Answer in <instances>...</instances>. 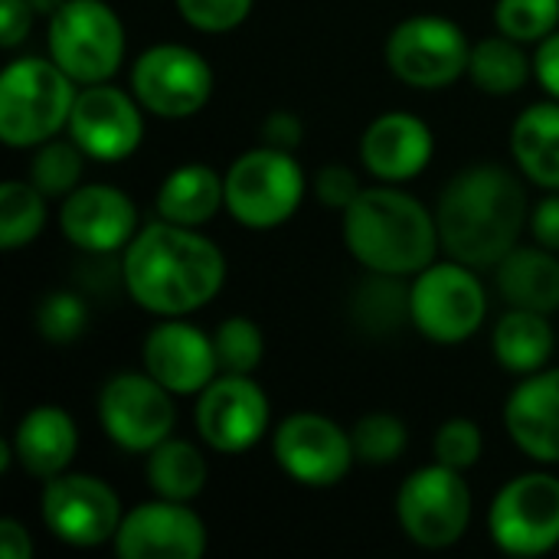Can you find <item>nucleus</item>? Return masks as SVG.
<instances>
[{
  "label": "nucleus",
  "instance_id": "39448f33",
  "mask_svg": "<svg viewBox=\"0 0 559 559\" xmlns=\"http://www.w3.org/2000/svg\"><path fill=\"white\" fill-rule=\"evenodd\" d=\"M223 183L226 210L246 229H275L288 223L305 197V174L292 151L269 144L236 157Z\"/></svg>",
  "mask_w": 559,
  "mask_h": 559
},
{
  "label": "nucleus",
  "instance_id": "cd10ccee",
  "mask_svg": "<svg viewBox=\"0 0 559 559\" xmlns=\"http://www.w3.org/2000/svg\"><path fill=\"white\" fill-rule=\"evenodd\" d=\"M531 66L534 62L527 59L524 43L501 33L472 46L468 75L488 95H514L531 79Z\"/></svg>",
  "mask_w": 559,
  "mask_h": 559
},
{
  "label": "nucleus",
  "instance_id": "72a5a7b5",
  "mask_svg": "<svg viewBox=\"0 0 559 559\" xmlns=\"http://www.w3.org/2000/svg\"><path fill=\"white\" fill-rule=\"evenodd\" d=\"M495 23L518 43H540L559 23V0H498Z\"/></svg>",
  "mask_w": 559,
  "mask_h": 559
},
{
  "label": "nucleus",
  "instance_id": "5701e85b",
  "mask_svg": "<svg viewBox=\"0 0 559 559\" xmlns=\"http://www.w3.org/2000/svg\"><path fill=\"white\" fill-rule=\"evenodd\" d=\"M498 292L511 308L559 311V259L544 246H518L498 265Z\"/></svg>",
  "mask_w": 559,
  "mask_h": 559
},
{
  "label": "nucleus",
  "instance_id": "6ab92c4d",
  "mask_svg": "<svg viewBox=\"0 0 559 559\" xmlns=\"http://www.w3.org/2000/svg\"><path fill=\"white\" fill-rule=\"evenodd\" d=\"M144 370L174 396H200L219 377L213 337L180 318H167L144 337Z\"/></svg>",
  "mask_w": 559,
  "mask_h": 559
},
{
  "label": "nucleus",
  "instance_id": "c03bdc74",
  "mask_svg": "<svg viewBox=\"0 0 559 559\" xmlns=\"http://www.w3.org/2000/svg\"><path fill=\"white\" fill-rule=\"evenodd\" d=\"M29 3V10L36 13V16H52L66 0H26Z\"/></svg>",
  "mask_w": 559,
  "mask_h": 559
},
{
  "label": "nucleus",
  "instance_id": "f704fd0d",
  "mask_svg": "<svg viewBox=\"0 0 559 559\" xmlns=\"http://www.w3.org/2000/svg\"><path fill=\"white\" fill-rule=\"evenodd\" d=\"M88 308L75 292H49L36 308V331L49 344H69L85 331Z\"/></svg>",
  "mask_w": 559,
  "mask_h": 559
},
{
  "label": "nucleus",
  "instance_id": "ea45409f",
  "mask_svg": "<svg viewBox=\"0 0 559 559\" xmlns=\"http://www.w3.org/2000/svg\"><path fill=\"white\" fill-rule=\"evenodd\" d=\"M33 10L26 0H0V46L13 49L26 39L33 26Z\"/></svg>",
  "mask_w": 559,
  "mask_h": 559
},
{
  "label": "nucleus",
  "instance_id": "20e7f679",
  "mask_svg": "<svg viewBox=\"0 0 559 559\" xmlns=\"http://www.w3.org/2000/svg\"><path fill=\"white\" fill-rule=\"evenodd\" d=\"M75 82L49 59H13L0 75V138L10 147H39L72 115Z\"/></svg>",
  "mask_w": 559,
  "mask_h": 559
},
{
  "label": "nucleus",
  "instance_id": "c9c22d12",
  "mask_svg": "<svg viewBox=\"0 0 559 559\" xmlns=\"http://www.w3.org/2000/svg\"><path fill=\"white\" fill-rule=\"evenodd\" d=\"M481 449H485V439L472 419H449L439 426V432L432 439L436 462H442L455 472H468L472 465H478Z\"/></svg>",
  "mask_w": 559,
  "mask_h": 559
},
{
  "label": "nucleus",
  "instance_id": "a878e982",
  "mask_svg": "<svg viewBox=\"0 0 559 559\" xmlns=\"http://www.w3.org/2000/svg\"><path fill=\"white\" fill-rule=\"evenodd\" d=\"M495 347V360L521 377H531L537 370H544L554 357L557 347V334L547 321V314L540 311H524V308H511L491 337Z\"/></svg>",
  "mask_w": 559,
  "mask_h": 559
},
{
  "label": "nucleus",
  "instance_id": "9b49d317",
  "mask_svg": "<svg viewBox=\"0 0 559 559\" xmlns=\"http://www.w3.org/2000/svg\"><path fill=\"white\" fill-rule=\"evenodd\" d=\"M472 43L445 16H409L386 39L390 72L416 88H442L468 72Z\"/></svg>",
  "mask_w": 559,
  "mask_h": 559
},
{
  "label": "nucleus",
  "instance_id": "c85d7f7f",
  "mask_svg": "<svg viewBox=\"0 0 559 559\" xmlns=\"http://www.w3.org/2000/svg\"><path fill=\"white\" fill-rule=\"evenodd\" d=\"M46 200L33 180H7L0 187V246L7 252L29 246L43 233Z\"/></svg>",
  "mask_w": 559,
  "mask_h": 559
},
{
  "label": "nucleus",
  "instance_id": "7ed1b4c3",
  "mask_svg": "<svg viewBox=\"0 0 559 559\" xmlns=\"http://www.w3.org/2000/svg\"><path fill=\"white\" fill-rule=\"evenodd\" d=\"M344 242L350 255L383 275H419L442 249L436 213L396 187H367L344 210Z\"/></svg>",
  "mask_w": 559,
  "mask_h": 559
},
{
  "label": "nucleus",
  "instance_id": "dca6fc26",
  "mask_svg": "<svg viewBox=\"0 0 559 559\" xmlns=\"http://www.w3.org/2000/svg\"><path fill=\"white\" fill-rule=\"evenodd\" d=\"M66 131L85 151V157L105 164L124 160L138 151L144 138L141 102L105 82L85 85L75 95Z\"/></svg>",
  "mask_w": 559,
  "mask_h": 559
},
{
  "label": "nucleus",
  "instance_id": "4468645a",
  "mask_svg": "<svg viewBox=\"0 0 559 559\" xmlns=\"http://www.w3.org/2000/svg\"><path fill=\"white\" fill-rule=\"evenodd\" d=\"M278 468L305 488H334L357 462L350 432L318 413L288 416L272 439Z\"/></svg>",
  "mask_w": 559,
  "mask_h": 559
},
{
  "label": "nucleus",
  "instance_id": "c756f323",
  "mask_svg": "<svg viewBox=\"0 0 559 559\" xmlns=\"http://www.w3.org/2000/svg\"><path fill=\"white\" fill-rule=\"evenodd\" d=\"M354 321L367 334H393L409 318V288L400 285V275L373 272L370 282H364L354 295Z\"/></svg>",
  "mask_w": 559,
  "mask_h": 559
},
{
  "label": "nucleus",
  "instance_id": "1a4fd4ad",
  "mask_svg": "<svg viewBox=\"0 0 559 559\" xmlns=\"http://www.w3.org/2000/svg\"><path fill=\"white\" fill-rule=\"evenodd\" d=\"M491 540L511 557H544L559 547V478L547 472L508 481L488 511Z\"/></svg>",
  "mask_w": 559,
  "mask_h": 559
},
{
  "label": "nucleus",
  "instance_id": "473e14b6",
  "mask_svg": "<svg viewBox=\"0 0 559 559\" xmlns=\"http://www.w3.org/2000/svg\"><path fill=\"white\" fill-rule=\"evenodd\" d=\"M350 442H354L357 462L393 465L396 459H403L409 436H406L403 419H396L390 413H370V416L357 419V426L350 429Z\"/></svg>",
  "mask_w": 559,
  "mask_h": 559
},
{
  "label": "nucleus",
  "instance_id": "b1692460",
  "mask_svg": "<svg viewBox=\"0 0 559 559\" xmlns=\"http://www.w3.org/2000/svg\"><path fill=\"white\" fill-rule=\"evenodd\" d=\"M226 206V183L206 164H183L170 170L157 190V213L167 223L200 229Z\"/></svg>",
  "mask_w": 559,
  "mask_h": 559
},
{
  "label": "nucleus",
  "instance_id": "79ce46f5",
  "mask_svg": "<svg viewBox=\"0 0 559 559\" xmlns=\"http://www.w3.org/2000/svg\"><path fill=\"white\" fill-rule=\"evenodd\" d=\"M534 72H537V82L550 92V98L559 102V33H550L547 39L537 43Z\"/></svg>",
  "mask_w": 559,
  "mask_h": 559
},
{
  "label": "nucleus",
  "instance_id": "f257e3e1",
  "mask_svg": "<svg viewBox=\"0 0 559 559\" xmlns=\"http://www.w3.org/2000/svg\"><path fill=\"white\" fill-rule=\"evenodd\" d=\"M121 275L131 298L160 318H183L210 305L226 282V259L193 226L157 219L124 246Z\"/></svg>",
  "mask_w": 559,
  "mask_h": 559
},
{
  "label": "nucleus",
  "instance_id": "4be33fe9",
  "mask_svg": "<svg viewBox=\"0 0 559 559\" xmlns=\"http://www.w3.org/2000/svg\"><path fill=\"white\" fill-rule=\"evenodd\" d=\"M79 452V429L59 406L29 409L13 432V455L20 468L39 481L62 475Z\"/></svg>",
  "mask_w": 559,
  "mask_h": 559
},
{
  "label": "nucleus",
  "instance_id": "9d476101",
  "mask_svg": "<svg viewBox=\"0 0 559 559\" xmlns=\"http://www.w3.org/2000/svg\"><path fill=\"white\" fill-rule=\"evenodd\" d=\"M131 95L141 102L144 111L157 118H190L213 95V69L197 49L180 43H160L134 59Z\"/></svg>",
  "mask_w": 559,
  "mask_h": 559
},
{
  "label": "nucleus",
  "instance_id": "a19ab883",
  "mask_svg": "<svg viewBox=\"0 0 559 559\" xmlns=\"http://www.w3.org/2000/svg\"><path fill=\"white\" fill-rule=\"evenodd\" d=\"M531 233H534L537 246L559 252V193L544 197L537 203V210L531 213Z\"/></svg>",
  "mask_w": 559,
  "mask_h": 559
},
{
  "label": "nucleus",
  "instance_id": "0eeeda50",
  "mask_svg": "<svg viewBox=\"0 0 559 559\" xmlns=\"http://www.w3.org/2000/svg\"><path fill=\"white\" fill-rule=\"evenodd\" d=\"M488 314L481 278L465 262H432L409 285V324L436 344L468 341Z\"/></svg>",
  "mask_w": 559,
  "mask_h": 559
},
{
  "label": "nucleus",
  "instance_id": "f8f14e48",
  "mask_svg": "<svg viewBox=\"0 0 559 559\" xmlns=\"http://www.w3.org/2000/svg\"><path fill=\"white\" fill-rule=\"evenodd\" d=\"M39 514L52 537L82 550L115 540L124 518L111 485L82 472H62L49 478L39 498Z\"/></svg>",
  "mask_w": 559,
  "mask_h": 559
},
{
  "label": "nucleus",
  "instance_id": "bb28decb",
  "mask_svg": "<svg viewBox=\"0 0 559 559\" xmlns=\"http://www.w3.org/2000/svg\"><path fill=\"white\" fill-rule=\"evenodd\" d=\"M210 468L197 445L180 439H164L147 452V485L157 498L193 501L206 488Z\"/></svg>",
  "mask_w": 559,
  "mask_h": 559
},
{
  "label": "nucleus",
  "instance_id": "ddd939ff",
  "mask_svg": "<svg viewBox=\"0 0 559 559\" xmlns=\"http://www.w3.org/2000/svg\"><path fill=\"white\" fill-rule=\"evenodd\" d=\"M174 393L144 373H115L98 393V423L124 452H151L170 439L177 409Z\"/></svg>",
  "mask_w": 559,
  "mask_h": 559
},
{
  "label": "nucleus",
  "instance_id": "aec40b11",
  "mask_svg": "<svg viewBox=\"0 0 559 559\" xmlns=\"http://www.w3.org/2000/svg\"><path fill=\"white\" fill-rule=\"evenodd\" d=\"M364 167L386 183L419 177L432 160V131L409 111H386L360 138Z\"/></svg>",
  "mask_w": 559,
  "mask_h": 559
},
{
  "label": "nucleus",
  "instance_id": "6e6552de",
  "mask_svg": "<svg viewBox=\"0 0 559 559\" xmlns=\"http://www.w3.org/2000/svg\"><path fill=\"white\" fill-rule=\"evenodd\" d=\"M396 518L403 534L426 547L445 550L459 544L472 521V488L462 472L436 462L413 472L396 495Z\"/></svg>",
  "mask_w": 559,
  "mask_h": 559
},
{
  "label": "nucleus",
  "instance_id": "e433bc0d",
  "mask_svg": "<svg viewBox=\"0 0 559 559\" xmlns=\"http://www.w3.org/2000/svg\"><path fill=\"white\" fill-rule=\"evenodd\" d=\"M174 3L180 16L203 33H229L252 10V0H174Z\"/></svg>",
  "mask_w": 559,
  "mask_h": 559
},
{
  "label": "nucleus",
  "instance_id": "a211bd4d",
  "mask_svg": "<svg viewBox=\"0 0 559 559\" xmlns=\"http://www.w3.org/2000/svg\"><path fill=\"white\" fill-rule=\"evenodd\" d=\"M59 229L75 249L111 255L138 236V206L111 183H85L62 200Z\"/></svg>",
  "mask_w": 559,
  "mask_h": 559
},
{
  "label": "nucleus",
  "instance_id": "f03ea898",
  "mask_svg": "<svg viewBox=\"0 0 559 559\" xmlns=\"http://www.w3.org/2000/svg\"><path fill=\"white\" fill-rule=\"evenodd\" d=\"M436 223L449 259L491 269L521 242L527 223L524 183L501 164L465 167L445 183Z\"/></svg>",
  "mask_w": 559,
  "mask_h": 559
},
{
  "label": "nucleus",
  "instance_id": "412c9836",
  "mask_svg": "<svg viewBox=\"0 0 559 559\" xmlns=\"http://www.w3.org/2000/svg\"><path fill=\"white\" fill-rule=\"evenodd\" d=\"M514 445L540 465H559V367H544L518 383L504 406Z\"/></svg>",
  "mask_w": 559,
  "mask_h": 559
},
{
  "label": "nucleus",
  "instance_id": "4c0bfd02",
  "mask_svg": "<svg viewBox=\"0 0 559 559\" xmlns=\"http://www.w3.org/2000/svg\"><path fill=\"white\" fill-rule=\"evenodd\" d=\"M364 193L360 177L347 164H328L314 177V197L331 210H347Z\"/></svg>",
  "mask_w": 559,
  "mask_h": 559
},
{
  "label": "nucleus",
  "instance_id": "2eb2a0df",
  "mask_svg": "<svg viewBox=\"0 0 559 559\" xmlns=\"http://www.w3.org/2000/svg\"><path fill=\"white\" fill-rule=\"evenodd\" d=\"M265 429L269 396L246 373H219L197 400V432L213 452H249Z\"/></svg>",
  "mask_w": 559,
  "mask_h": 559
},
{
  "label": "nucleus",
  "instance_id": "393cba45",
  "mask_svg": "<svg viewBox=\"0 0 559 559\" xmlns=\"http://www.w3.org/2000/svg\"><path fill=\"white\" fill-rule=\"evenodd\" d=\"M511 154L527 180L559 190V102H537L514 121Z\"/></svg>",
  "mask_w": 559,
  "mask_h": 559
},
{
  "label": "nucleus",
  "instance_id": "2f4dec72",
  "mask_svg": "<svg viewBox=\"0 0 559 559\" xmlns=\"http://www.w3.org/2000/svg\"><path fill=\"white\" fill-rule=\"evenodd\" d=\"M213 347H216L219 373H246V377H252V370L265 357V337H262L259 324L249 321V318H226L213 331Z\"/></svg>",
  "mask_w": 559,
  "mask_h": 559
},
{
  "label": "nucleus",
  "instance_id": "7c9ffc66",
  "mask_svg": "<svg viewBox=\"0 0 559 559\" xmlns=\"http://www.w3.org/2000/svg\"><path fill=\"white\" fill-rule=\"evenodd\" d=\"M82 170H85V151L69 138V141H43L36 157H33V167H29V180L49 197V200H66L79 180H82Z\"/></svg>",
  "mask_w": 559,
  "mask_h": 559
},
{
  "label": "nucleus",
  "instance_id": "423d86ee",
  "mask_svg": "<svg viewBox=\"0 0 559 559\" xmlns=\"http://www.w3.org/2000/svg\"><path fill=\"white\" fill-rule=\"evenodd\" d=\"M49 56L75 82H108L124 59V26L105 0H66L49 16Z\"/></svg>",
  "mask_w": 559,
  "mask_h": 559
},
{
  "label": "nucleus",
  "instance_id": "37998d69",
  "mask_svg": "<svg viewBox=\"0 0 559 559\" xmlns=\"http://www.w3.org/2000/svg\"><path fill=\"white\" fill-rule=\"evenodd\" d=\"M33 557V540L23 524L16 521H0V559H29Z\"/></svg>",
  "mask_w": 559,
  "mask_h": 559
},
{
  "label": "nucleus",
  "instance_id": "f3484780",
  "mask_svg": "<svg viewBox=\"0 0 559 559\" xmlns=\"http://www.w3.org/2000/svg\"><path fill=\"white\" fill-rule=\"evenodd\" d=\"M111 544L121 559H200L206 527L187 501L157 498L124 514Z\"/></svg>",
  "mask_w": 559,
  "mask_h": 559
},
{
  "label": "nucleus",
  "instance_id": "58836bf2",
  "mask_svg": "<svg viewBox=\"0 0 559 559\" xmlns=\"http://www.w3.org/2000/svg\"><path fill=\"white\" fill-rule=\"evenodd\" d=\"M301 138H305V124L292 111H272L262 121V144H269V147L295 151L301 144Z\"/></svg>",
  "mask_w": 559,
  "mask_h": 559
}]
</instances>
